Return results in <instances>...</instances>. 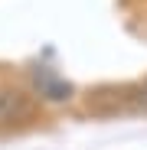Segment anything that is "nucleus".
Wrapping results in <instances>:
<instances>
[{
    "instance_id": "f257e3e1",
    "label": "nucleus",
    "mask_w": 147,
    "mask_h": 150,
    "mask_svg": "<svg viewBox=\"0 0 147 150\" xmlns=\"http://www.w3.org/2000/svg\"><path fill=\"white\" fill-rule=\"evenodd\" d=\"M33 117V101L30 95L16 88V85H7L0 82V131H10V127H20Z\"/></svg>"
},
{
    "instance_id": "f03ea898",
    "label": "nucleus",
    "mask_w": 147,
    "mask_h": 150,
    "mask_svg": "<svg viewBox=\"0 0 147 150\" xmlns=\"http://www.w3.org/2000/svg\"><path fill=\"white\" fill-rule=\"evenodd\" d=\"M33 82H36V91L43 98H49V101H65V98H72V85L65 79H59V75L53 69H46V65L33 69Z\"/></svg>"
},
{
    "instance_id": "7ed1b4c3",
    "label": "nucleus",
    "mask_w": 147,
    "mask_h": 150,
    "mask_svg": "<svg viewBox=\"0 0 147 150\" xmlns=\"http://www.w3.org/2000/svg\"><path fill=\"white\" fill-rule=\"evenodd\" d=\"M128 101H131L134 111H144V114H147V82H141V85L128 95Z\"/></svg>"
}]
</instances>
